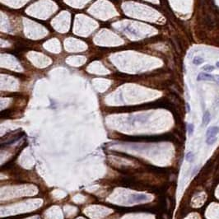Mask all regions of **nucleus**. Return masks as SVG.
I'll list each match as a JSON object with an SVG mask.
<instances>
[{
    "instance_id": "f257e3e1",
    "label": "nucleus",
    "mask_w": 219,
    "mask_h": 219,
    "mask_svg": "<svg viewBox=\"0 0 219 219\" xmlns=\"http://www.w3.org/2000/svg\"><path fill=\"white\" fill-rule=\"evenodd\" d=\"M219 133V128L217 126L209 127L206 132V143L208 145H213L217 141V135Z\"/></svg>"
},
{
    "instance_id": "f03ea898",
    "label": "nucleus",
    "mask_w": 219,
    "mask_h": 219,
    "mask_svg": "<svg viewBox=\"0 0 219 219\" xmlns=\"http://www.w3.org/2000/svg\"><path fill=\"white\" fill-rule=\"evenodd\" d=\"M215 77L213 75L208 73H200L197 76V81H215Z\"/></svg>"
},
{
    "instance_id": "7ed1b4c3",
    "label": "nucleus",
    "mask_w": 219,
    "mask_h": 219,
    "mask_svg": "<svg viewBox=\"0 0 219 219\" xmlns=\"http://www.w3.org/2000/svg\"><path fill=\"white\" fill-rule=\"evenodd\" d=\"M130 199H133L131 202H142V201H145L148 199V197L145 195H133L130 197Z\"/></svg>"
},
{
    "instance_id": "20e7f679",
    "label": "nucleus",
    "mask_w": 219,
    "mask_h": 219,
    "mask_svg": "<svg viewBox=\"0 0 219 219\" xmlns=\"http://www.w3.org/2000/svg\"><path fill=\"white\" fill-rule=\"evenodd\" d=\"M211 120V114L209 111H205L203 114V125H207L209 124Z\"/></svg>"
},
{
    "instance_id": "39448f33",
    "label": "nucleus",
    "mask_w": 219,
    "mask_h": 219,
    "mask_svg": "<svg viewBox=\"0 0 219 219\" xmlns=\"http://www.w3.org/2000/svg\"><path fill=\"white\" fill-rule=\"evenodd\" d=\"M204 62V59L203 58H201V57H195L193 59V63L195 64V65H200V64L203 63Z\"/></svg>"
},
{
    "instance_id": "423d86ee",
    "label": "nucleus",
    "mask_w": 219,
    "mask_h": 219,
    "mask_svg": "<svg viewBox=\"0 0 219 219\" xmlns=\"http://www.w3.org/2000/svg\"><path fill=\"white\" fill-rule=\"evenodd\" d=\"M202 69L203 71H205V72H212V71H213L215 69V67L213 66V65H209V64H206V65H204L202 68Z\"/></svg>"
},
{
    "instance_id": "0eeeda50",
    "label": "nucleus",
    "mask_w": 219,
    "mask_h": 219,
    "mask_svg": "<svg viewBox=\"0 0 219 219\" xmlns=\"http://www.w3.org/2000/svg\"><path fill=\"white\" fill-rule=\"evenodd\" d=\"M194 131H195V126H194L193 124H188V133L189 135L193 134Z\"/></svg>"
},
{
    "instance_id": "6e6552de",
    "label": "nucleus",
    "mask_w": 219,
    "mask_h": 219,
    "mask_svg": "<svg viewBox=\"0 0 219 219\" xmlns=\"http://www.w3.org/2000/svg\"><path fill=\"white\" fill-rule=\"evenodd\" d=\"M185 158L188 161H192L194 160V154H193V152H188L187 154H186Z\"/></svg>"
},
{
    "instance_id": "1a4fd4ad",
    "label": "nucleus",
    "mask_w": 219,
    "mask_h": 219,
    "mask_svg": "<svg viewBox=\"0 0 219 219\" xmlns=\"http://www.w3.org/2000/svg\"><path fill=\"white\" fill-rule=\"evenodd\" d=\"M216 66H217V67L218 68V69H219V61H218V62H217V63H216Z\"/></svg>"
},
{
    "instance_id": "9d476101",
    "label": "nucleus",
    "mask_w": 219,
    "mask_h": 219,
    "mask_svg": "<svg viewBox=\"0 0 219 219\" xmlns=\"http://www.w3.org/2000/svg\"><path fill=\"white\" fill-rule=\"evenodd\" d=\"M186 106H187V109H188V111H189V104H186Z\"/></svg>"
},
{
    "instance_id": "9b49d317",
    "label": "nucleus",
    "mask_w": 219,
    "mask_h": 219,
    "mask_svg": "<svg viewBox=\"0 0 219 219\" xmlns=\"http://www.w3.org/2000/svg\"><path fill=\"white\" fill-rule=\"evenodd\" d=\"M217 82H218V83H219V76L217 77Z\"/></svg>"
}]
</instances>
